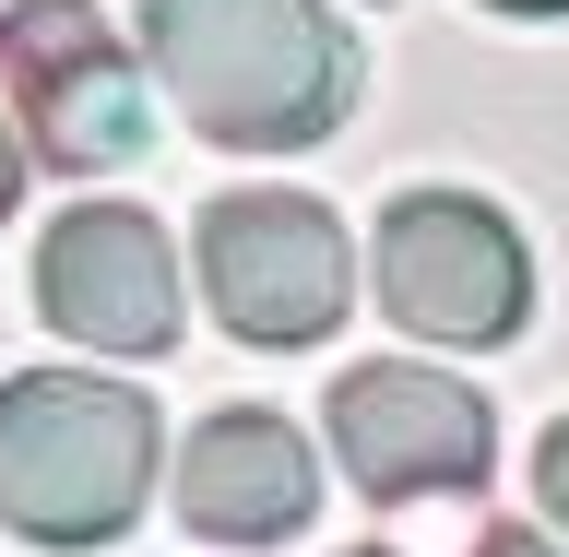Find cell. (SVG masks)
I'll return each instance as SVG.
<instances>
[{
  "mask_svg": "<svg viewBox=\"0 0 569 557\" xmlns=\"http://www.w3.org/2000/svg\"><path fill=\"white\" fill-rule=\"evenodd\" d=\"M36 309L48 332L96 356H167L178 345V249L131 202H71L36 249Z\"/></svg>",
  "mask_w": 569,
  "mask_h": 557,
  "instance_id": "52a82bcc",
  "label": "cell"
},
{
  "mask_svg": "<svg viewBox=\"0 0 569 557\" xmlns=\"http://www.w3.org/2000/svg\"><path fill=\"white\" fill-rule=\"evenodd\" d=\"M475 557H569V546H558V534H533V523H487Z\"/></svg>",
  "mask_w": 569,
  "mask_h": 557,
  "instance_id": "30bf717a",
  "label": "cell"
},
{
  "mask_svg": "<svg viewBox=\"0 0 569 557\" xmlns=\"http://www.w3.org/2000/svg\"><path fill=\"white\" fill-rule=\"evenodd\" d=\"M368 273H380V309L391 332H416V345H510L533 309V249L510 238V213L475 202V190H403L380 213V249H368Z\"/></svg>",
  "mask_w": 569,
  "mask_h": 557,
  "instance_id": "3957f363",
  "label": "cell"
},
{
  "mask_svg": "<svg viewBox=\"0 0 569 557\" xmlns=\"http://www.w3.org/2000/svg\"><path fill=\"white\" fill-rule=\"evenodd\" d=\"M0 96L48 167H131L142 155V71L96 0H12L0 12Z\"/></svg>",
  "mask_w": 569,
  "mask_h": 557,
  "instance_id": "5b68a950",
  "label": "cell"
},
{
  "mask_svg": "<svg viewBox=\"0 0 569 557\" xmlns=\"http://www.w3.org/2000/svg\"><path fill=\"white\" fill-rule=\"evenodd\" d=\"M202 297L261 356L320 345L356 297V249L332 226V202H309V190H226L202 213Z\"/></svg>",
  "mask_w": 569,
  "mask_h": 557,
  "instance_id": "277c9868",
  "label": "cell"
},
{
  "mask_svg": "<svg viewBox=\"0 0 569 557\" xmlns=\"http://www.w3.org/2000/svg\"><path fill=\"white\" fill-rule=\"evenodd\" d=\"M154 487V404L96 368L0 380V523L24 546H119Z\"/></svg>",
  "mask_w": 569,
  "mask_h": 557,
  "instance_id": "7a4b0ae2",
  "label": "cell"
},
{
  "mask_svg": "<svg viewBox=\"0 0 569 557\" xmlns=\"http://www.w3.org/2000/svg\"><path fill=\"white\" fill-rule=\"evenodd\" d=\"M487 12H569V0H487Z\"/></svg>",
  "mask_w": 569,
  "mask_h": 557,
  "instance_id": "7c38bea8",
  "label": "cell"
},
{
  "mask_svg": "<svg viewBox=\"0 0 569 557\" xmlns=\"http://www.w3.org/2000/svg\"><path fill=\"white\" fill-rule=\"evenodd\" d=\"M142 48L178 119L226 155H297L356 96V48L320 0H142Z\"/></svg>",
  "mask_w": 569,
  "mask_h": 557,
  "instance_id": "6da1fadb",
  "label": "cell"
},
{
  "mask_svg": "<svg viewBox=\"0 0 569 557\" xmlns=\"http://www.w3.org/2000/svg\"><path fill=\"white\" fill-rule=\"evenodd\" d=\"M24 202V119H12V96H0V213Z\"/></svg>",
  "mask_w": 569,
  "mask_h": 557,
  "instance_id": "8fae6325",
  "label": "cell"
},
{
  "mask_svg": "<svg viewBox=\"0 0 569 557\" xmlns=\"http://www.w3.org/2000/svg\"><path fill=\"white\" fill-rule=\"evenodd\" d=\"M368 557H380V546H368Z\"/></svg>",
  "mask_w": 569,
  "mask_h": 557,
  "instance_id": "4fadbf2b",
  "label": "cell"
},
{
  "mask_svg": "<svg viewBox=\"0 0 569 557\" xmlns=\"http://www.w3.org/2000/svg\"><path fill=\"white\" fill-rule=\"evenodd\" d=\"M533 498H546V523H569V416L546 427V451H533Z\"/></svg>",
  "mask_w": 569,
  "mask_h": 557,
  "instance_id": "9c48e42d",
  "label": "cell"
},
{
  "mask_svg": "<svg viewBox=\"0 0 569 557\" xmlns=\"http://www.w3.org/2000/svg\"><path fill=\"white\" fill-rule=\"evenodd\" d=\"M332 462L380 510H403V498H475L487 462H498V416H487V391H462L451 368L380 356V368L332 380Z\"/></svg>",
  "mask_w": 569,
  "mask_h": 557,
  "instance_id": "8992f818",
  "label": "cell"
},
{
  "mask_svg": "<svg viewBox=\"0 0 569 557\" xmlns=\"http://www.w3.org/2000/svg\"><path fill=\"white\" fill-rule=\"evenodd\" d=\"M309 498H320V462L273 404H226L178 451V523L213 534V546H284L309 523Z\"/></svg>",
  "mask_w": 569,
  "mask_h": 557,
  "instance_id": "ba28073f",
  "label": "cell"
}]
</instances>
